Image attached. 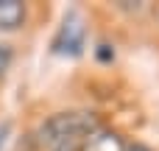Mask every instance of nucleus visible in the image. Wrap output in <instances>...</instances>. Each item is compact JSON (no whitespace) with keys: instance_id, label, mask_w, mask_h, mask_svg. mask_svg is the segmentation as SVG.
<instances>
[{"instance_id":"nucleus-7","label":"nucleus","mask_w":159,"mask_h":151,"mask_svg":"<svg viewBox=\"0 0 159 151\" xmlns=\"http://www.w3.org/2000/svg\"><path fill=\"white\" fill-rule=\"evenodd\" d=\"M8 129H11L8 123H3V126H0V146H3V140H6V134H8Z\"/></svg>"},{"instance_id":"nucleus-3","label":"nucleus","mask_w":159,"mask_h":151,"mask_svg":"<svg viewBox=\"0 0 159 151\" xmlns=\"http://www.w3.org/2000/svg\"><path fill=\"white\" fill-rule=\"evenodd\" d=\"M78 151H126V140L112 129H98L81 140Z\"/></svg>"},{"instance_id":"nucleus-4","label":"nucleus","mask_w":159,"mask_h":151,"mask_svg":"<svg viewBox=\"0 0 159 151\" xmlns=\"http://www.w3.org/2000/svg\"><path fill=\"white\" fill-rule=\"evenodd\" d=\"M25 3L22 0H0V31H17L25 22Z\"/></svg>"},{"instance_id":"nucleus-8","label":"nucleus","mask_w":159,"mask_h":151,"mask_svg":"<svg viewBox=\"0 0 159 151\" xmlns=\"http://www.w3.org/2000/svg\"><path fill=\"white\" fill-rule=\"evenodd\" d=\"M126 151H148V149H145V146H140V143H137V146H126Z\"/></svg>"},{"instance_id":"nucleus-1","label":"nucleus","mask_w":159,"mask_h":151,"mask_svg":"<svg viewBox=\"0 0 159 151\" xmlns=\"http://www.w3.org/2000/svg\"><path fill=\"white\" fill-rule=\"evenodd\" d=\"M101 129V118L89 109H73V112H56L39 126V140L48 146L59 143H81L92 132Z\"/></svg>"},{"instance_id":"nucleus-2","label":"nucleus","mask_w":159,"mask_h":151,"mask_svg":"<svg viewBox=\"0 0 159 151\" xmlns=\"http://www.w3.org/2000/svg\"><path fill=\"white\" fill-rule=\"evenodd\" d=\"M84 39H87L84 25H81L78 14H75V11H70V14L64 17V22H61L59 34L53 36V53L81 56V50H84Z\"/></svg>"},{"instance_id":"nucleus-6","label":"nucleus","mask_w":159,"mask_h":151,"mask_svg":"<svg viewBox=\"0 0 159 151\" xmlns=\"http://www.w3.org/2000/svg\"><path fill=\"white\" fill-rule=\"evenodd\" d=\"M98 59H101V62H112V59H115V50H112L109 45H98Z\"/></svg>"},{"instance_id":"nucleus-5","label":"nucleus","mask_w":159,"mask_h":151,"mask_svg":"<svg viewBox=\"0 0 159 151\" xmlns=\"http://www.w3.org/2000/svg\"><path fill=\"white\" fill-rule=\"evenodd\" d=\"M11 62H14V50L8 45H0V76L11 67Z\"/></svg>"}]
</instances>
